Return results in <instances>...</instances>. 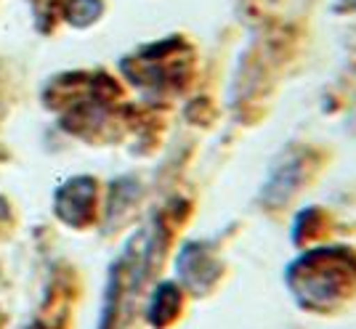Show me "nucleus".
<instances>
[{"instance_id":"1","label":"nucleus","mask_w":356,"mask_h":329,"mask_svg":"<svg viewBox=\"0 0 356 329\" xmlns=\"http://www.w3.org/2000/svg\"><path fill=\"white\" fill-rule=\"evenodd\" d=\"M90 199H93V183L86 178H74L56 196V212H59L61 221L80 226L88 218Z\"/></svg>"},{"instance_id":"3","label":"nucleus","mask_w":356,"mask_h":329,"mask_svg":"<svg viewBox=\"0 0 356 329\" xmlns=\"http://www.w3.org/2000/svg\"><path fill=\"white\" fill-rule=\"evenodd\" d=\"M27 329H56V321H54V319H43V316H40V319H35Z\"/></svg>"},{"instance_id":"2","label":"nucleus","mask_w":356,"mask_h":329,"mask_svg":"<svg viewBox=\"0 0 356 329\" xmlns=\"http://www.w3.org/2000/svg\"><path fill=\"white\" fill-rule=\"evenodd\" d=\"M96 14H99L96 0H67V16L72 24H88Z\"/></svg>"}]
</instances>
